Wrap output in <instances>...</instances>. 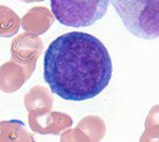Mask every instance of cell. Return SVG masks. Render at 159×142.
<instances>
[{"label": "cell", "instance_id": "3", "mask_svg": "<svg viewBox=\"0 0 159 142\" xmlns=\"http://www.w3.org/2000/svg\"><path fill=\"white\" fill-rule=\"evenodd\" d=\"M111 0H50L56 19L64 26L85 27L101 19Z\"/></svg>", "mask_w": 159, "mask_h": 142}, {"label": "cell", "instance_id": "12", "mask_svg": "<svg viewBox=\"0 0 159 142\" xmlns=\"http://www.w3.org/2000/svg\"><path fill=\"white\" fill-rule=\"evenodd\" d=\"M25 3H33V2H40V1H44V0H19Z\"/></svg>", "mask_w": 159, "mask_h": 142}, {"label": "cell", "instance_id": "6", "mask_svg": "<svg viewBox=\"0 0 159 142\" xmlns=\"http://www.w3.org/2000/svg\"><path fill=\"white\" fill-rule=\"evenodd\" d=\"M36 66L21 65L14 60L0 67V90L5 93L17 91L31 77Z\"/></svg>", "mask_w": 159, "mask_h": 142}, {"label": "cell", "instance_id": "2", "mask_svg": "<svg viewBox=\"0 0 159 142\" xmlns=\"http://www.w3.org/2000/svg\"><path fill=\"white\" fill-rule=\"evenodd\" d=\"M125 28L142 39L159 37V0H111Z\"/></svg>", "mask_w": 159, "mask_h": 142}, {"label": "cell", "instance_id": "8", "mask_svg": "<svg viewBox=\"0 0 159 142\" xmlns=\"http://www.w3.org/2000/svg\"><path fill=\"white\" fill-rule=\"evenodd\" d=\"M0 141H33L23 122L13 119L0 122Z\"/></svg>", "mask_w": 159, "mask_h": 142}, {"label": "cell", "instance_id": "1", "mask_svg": "<svg viewBox=\"0 0 159 142\" xmlns=\"http://www.w3.org/2000/svg\"><path fill=\"white\" fill-rule=\"evenodd\" d=\"M113 65L94 36L72 31L53 40L44 58V79L53 93L69 101L96 97L110 82Z\"/></svg>", "mask_w": 159, "mask_h": 142}, {"label": "cell", "instance_id": "9", "mask_svg": "<svg viewBox=\"0 0 159 142\" xmlns=\"http://www.w3.org/2000/svg\"><path fill=\"white\" fill-rule=\"evenodd\" d=\"M48 89L44 87L36 86L30 89V91L25 97V107L27 111H31L37 108L50 109L52 107L53 99Z\"/></svg>", "mask_w": 159, "mask_h": 142}, {"label": "cell", "instance_id": "5", "mask_svg": "<svg viewBox=\"0 0 159 142\" xmlns=\"http://www.w3.org/2000/svg\"><path fill=\"white\" fill-rule=\"evenodd\" d=\"M43 47V42L35 34L29 32L20 34L11 43V59L21 65L36 66Z\"/></svg>", "mask_w": 159, "mask_h": 142}, {"label": "cell", "instance_id": "11", "mask_svg": "<svg viewBox=\"0 0 159 142\" xmlns=\"http://www.w3.org/2000/svg\"><path fill=\"white\" fill-rule=\"evenodd\" d=\"M159 141V105L153 107L146 120V130L140 141Z\"/></svg>", "mask_w": 159, "mask_h": 142}, {"label": "cell", "instance_id": "4", "mask_svg": "<svg viewBox=\"0 0 159 142\" xmlns=\"http://www.w3.org/2000/svg\"><path fill=\"white\" fill-rule=\"evenodd\" d=\"M28 123L34 132L48 135H57L62 130L72 126L73 120L69 116L58 112H49L48 109L37 108L29 111Z\"/></svg>", "mask_w": 159, "mask_h": 142}, {"label": "cell", "instance_id": "7", "mask_svg": "<svg viewBox=\"0 0 159 142\" xmlns=\"http://www.w3.org/2000/svg\"><path fill=\"white\" fill-rule=\"evenodd\" d=\"M54 22V16L47 7H36L31 8L22 18V27L25 31L41 35L44 34Z\"/></svg>", "mask_w": 159, "mask_h": 142}, {"label": "cell", "instance_id": "10", "mask_svg": "<svg viewBox=\"0 0 159 142\" xmlns=\"http://www.w3.org/2000/svg\"><path fill=\"white\" fill-rule=\"evenodd\" d=\"M21 21L11 8L0 6V37H10L19 30Z\"/></svg>", "mask_w": 159, "mask_h": 142}]
</instances>
